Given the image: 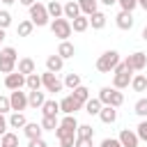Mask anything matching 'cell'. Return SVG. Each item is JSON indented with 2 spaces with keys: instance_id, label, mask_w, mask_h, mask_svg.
<instances>
[{
  "instance_id": "obj_1",
  "label": "cell",
  "mask_w": 147,
  "mask_h": 147,
  "mask_svg": "<svg viewBox=\"0 0 147 147\" xmlns=\"http://www.w3.org/2000/svg\"><path fill=\"white\" fill-rule=\"evenodd\" d=\"M131 74H133V69L129 67L126 60H122V62L115 67V71H113V87H117V90L129 87V85H131V78H133Z\"/></svg>"
},
{
  "instance_id": "obj_2",
  "label": "cell",
  "mask_w": 147,
  "mask_h": 147,
  "mask_svg": "<svg viewBox=\"0 0 147 147\" xmlns=\"http://www.w3.org/2000/svg\"><path fill=\"white\" fill-rule=\"evenodd\" d=\"M119 62H122V60H119V53H117V51H106L103 55H99L96 69H99L101 74H110V71H115V67H117Z\"/></svg>"
},
{
  "instance_id": "obj_3",
  "label": "cell",
  "mask_w": 147,
  "mask_h": 147,
  "mask_svg": "<svg viewBox=\"0 0 147 147\" xmlns=\"http://www.w3.org/2000/svg\"><path fill=\"white\" fill-rule=\"evenodd\" d=\"M99 99H101L103 106H113V108H119L124 103V94L117 87H101L99 90Z\"/></svg>"
},
{
  "instance_id": "obj_4",
  "label": "cell",
  "mask_w": 147,
  "mask_h": 147,
  "mask_svg": "<svg viewBox=\"0 0 147 147\" xmlns=\"http://www.w3.org/2000/svg\"><path fill=\"white\" fill-rule=\"evenodd\" d=\"M16 69V48H0V74H11Z\"/></svg>"
},
{
  "instance_id": "obj_5",
  "label": "cell",
  "mask_w": 147,
  "mask_h": 147,
  "mask_svg": "<svg viewBox=\"0 0 147 147\" xmlns=\"http://www.w3.org/2000/svg\"><path fill=\"white\" fill-rule=\"evenodd\" d=\"M51 30H53V34L60 39V41H67L69 37H71V32H74V28H71V21L69 18H53V23H51Z\"/></svg>"
},
{
  "instance_id": "obj_6",
  "label": "cell",
  "mask_w": 147,
  "mask_h": 147,
  "mask_svg": "<svg viewBox=\"0 0 147 147\" xmlns=\"http://www.w3.org/2000/svg\"><path fill=\"white\" fill-rule=\"evenodd\" d=\"M48 18H51V16H48V9H46L41 2H34V5L30 7V21H32L34 25H39V28H41V25H48Z\"/></svg>"
},
{
  "instance_id": "obj_7",
  "label": "cell",
  "mask_w": 147,
  "mask_h": 147,
  "mask_svg": "<svg viewBox=\"0 0 147 147\" xmlns=\"http://www.w3.org/2000/svg\"><path fill=\"white\" fill-rule=\"evenodd\" d=\"M41 83H44V90L46 92H62V87H64V83L53 74V71H46V74H41Z\"/></svg>"
},
{
  "instance_id": "obj_8",
  "label": "cell",
  "mask_w": 147,
  "mask_h": 147,
  "mask_svg": "<svg viewBox=\"0 0 147 147\" xmlns=\"http://www.w3.org/2000/svg\"><path fill=\"white\" fill-rule=\"evenodd\" d=\"M9 101H11V110L21 113V110H25V108H28V92L11 90V96H9Z\"/></svg>"
},
{
  "instance_id": "obj_9",
  "label": "cell",
  "mask_w": 147,
  "mask_h": 147,
  "mask_svg": "<svg viewBox=\"0 0 147 147\" xmlns=\"http://www.w3.org/2000/svg\"><path fill=\"white\" fill-rule=\"evenodd\" d=\"M80 108H83V103H80L74 94H67V96L60 101V110H62L64 115H74V113H76V110H80Z\"/></svg>"
},
{
  "instance_id": "obj_10",
  "label": "cell",
  "mask_w": 147,
  "mask_h": 147,
  "mask_svg": "<svg viewBox=\"0 0 147 147\" xmlns=\"http://www.w3.org/2000/svg\"><path fill=\"white\" fill-rule=\"evenodd\" d=\"M23 85H25V76L21 71H11V74L5 76V87L7 90H21Z\"/></svg>"
},
{
  "instance_id": "obj_11",
  "label": "cell",
  "mask_w": 147,
  "mask_h": 147,
  "mask_svg": "<svg viewBox=\"0 0 147 147\" xmlns=\"http://www.w3.org/2000/svg\"><path fill=\"white\" fill-rule=\"evenodd\" d=\"M126 62H129V67H131L133 71H142V69L147 67V55H145L142 51H136L133 55L126 57Z\"/></svg>"
},
{
  "instance_id": "obj_12",
  "label": "cell",
  "mask_w": 147,
  "mask_h": 147,
  "mask_svg": "<svg viewBox=\"0 0 147 147\" xmlns=\"http://www.w3.org/2000/svg\"><path fill=\"white\" fill-rule=\"evenodd\" d=\"M119 142H122V147H138L140 138H138L136 131H131V129H122V131H119Z\"/></svg>"
},
{
  "instance_id": "obj_13",
  "label": "cell",
  "mask_w": 147,
  "mask_h": 147,
  "mask_svg": "<svg viewBox=\"0 0 147 147\" xmlns=\"http://www.w3.org/2000/svg\"><path fill=\"white\" fill-rule=\"evenodd\" d=\"M115 23H117V28H119V30H131V28H133V14L122 9V11L115 16Z\"/></svg>"
},
{
  "instance_id": "obj_14",
  "label": "cell",
  "mask_w": 147,
  "mask_h": 147,
  "mask_svg": "<svg viewBox=\"0 0 147 147\" xmlns=\"http://www.w3.org/2000/svg\"><path fill=\"white\" fill-rule=\"evenodd\" d=\"M44 101H46V96H44L41 90H30V92H28V106H32V108H41Z\"/></svg>"
},
{
  "instance_id": "obj_15",
  "label": "cell",
  "mask_w": 147,
  "mask_h": 147,
  "mask_svg": "<svg viewBox=\"0 0 147 147\" xmlns=\"http://www.w3.org/2000/svg\"><path fill=\"white\" fill-rule=\"evenodd\" d=\"M62 67H64V57H60L57 53H55V55H48V57H46V69H48V71L57 74V71H60Z\"/></svg>"
},
{
  "instance_id": "obj_16",
  "label": "cell",
  "mask_w": 147,
  "mask_h": 147,
  "mask_svg": "<svg viewBox=\"0 0 147 147\" xmlns=\"http://www.w3.org/2000/svg\"><path fill=\"white\" fill-rule=\"evenodd\" d=\"M18 71H21L23 76H30V74H34V71H37V64H34V60H32V57H21V60H18Z\"/></svg>"
},
{
  "instance_id": "obj_17",
  "label": "cell",
  "mask_w": 147,
  "mask_h": 147,
  "mask_svg": "<svg viewBox=\"0 0 147 147\" xmlns=\"http://www.w3.org/2000/svg\"><path fill=\"white\" fill-rule=\"evenodd\" d=\"M41 131H44V126H41V124H34V122H28V124L23 126V133L28 136V140L41 138Z\"/></svg>"
},
{
  "instance_id": "obj_18",
  "label": "cell",
  "mask_w": 147,
  "mask_h": 147,
  "mask_svg": "<svg viewBox=\"0 0 147 147\" xmlns=\"http://www.w3.org/2000/svg\"><path fill=\"white\" fill-rule=\"evenodd\" d=\"M101 108H103V103H101V99H99V96H96V99H94V96H90V99L85 101V113H87V115H99V113H101Z\"/></svg>"
},
{
  "instance_id": "obj_19",
  "label": "cell",
  "mask_w": 147,
  "mask_h": 147,
  "mask_svg": "<svg viewBox=\"0 0 147 147\" xmlns=\"http://www.w3.org/2000/svg\"><path fill=\"white\" fill-rule=\"evenodd\" d=\"M41 113H44V117H57V113H60V103H57L55 99H51V101H44V106H41Z\"/></svg>"
},
{
  "instance_id": "obj_20",
  "label": "cell",
  "mask_w": 147,
  "mask_h": 147,
  "mask_svg": "<svg viewBox=\"0 0 147 147\" xmlns=\"http://www.w3.org/2000/svg\"><path fill=\"white\" fill-rule=\"evenodd\" d=\"M99 117H101L103 124H113V122L117 119V108H113V106H103L101 113H99Z\"/></svg>"
},
{
  "instance_id": "obj_21",
  "label": "cell",
  "mask_w": 147,
  "mask_h": 147,
  "mask_svg": "<svg viewBox=\"0 0 147 147\" xmlns=\"http://www.w3.org/2000/svg\"><path fill=\"white\" fill-rule=\"evenodd\" d=\"M76 16H80V5H78V0H76V2H74V0H69V2L64 5V18L74 21Z\"/></svg>"
},
{
  "instance_id": "obj_22",
  "label": "cell",
  "mask_w": 147,
  "mask_h": 147,
  "mask_svg": "<svg viewBox=\"0 0 147 147\" xmlns=\"http://www.w3.org/2000/svg\"><path fill=\"white\" fill-rule=\"evenodd\" d=\"M71 28H74V32H85V30L90 28V16H85V14L76 16V18L71 21Z\"/></svg>"
},
{
  "instance_id": "obj_23",
  "label": "cell",
  "mask_w": 147,
  "mask_h": 147,
  "mask_svg": "<svg viewBox=\"0 0 147 147\" xmlns=\"http://www.w3.org/2000/svg\"><path fill=\"white\" fill-rule=\"evenodd\" d=\"M46 9H48V16H51V18H60V16H64V5H60L57 0H51V2L46 5Z\"/></svg>"
},
{
  "instance_id": "obj_24",
  "label": "cell",
  "mask_w": 147,
  "mask_h": 147,
  "mask_svg": "<svg viewBox=\"0 0 147 147\" xmlns=\"http://www.w3.org/2000/svg\"><path fill=\"white\" fill-rule=\"evenodd\" d=\"M74 53H76V48H74V44L71 41H60V46H57V55L60 57H74Z\"/></svg>"
},
{
  "instance_id": "obj_25",
  "label": "cell",
  "mask_w": 147,
  "mask_h": 147,
  "mask_svg": "<svg viewBox=\"0 0 147 147\" xmlns=\"http://www.w3.org/2000/svg\"><path fill=\"white\" fill-rule=\"evenodd\" d=\"M25 87L28 90H41L44 87V83H41V76L34 71V74H30V76H25Z\"/></svg>"
},
{
  "instance_id": "obj_26",
  "label": "cell",
  "mask_w": 147,
  "mask_h": 147,
  "mask_svg": "<svg viewBox=\"0 0 147 147\" xmlns=\"http://www.w3.org/2000/svg\"><path fill=\"white\" fill-rule=\"evenodd\" d=\"M78 5H80V11H83L85 16H92L94 11H99V9H96L99 0H78Z\"/></svg>"
},
{
  "instance_id": "obj_27",
  "label": "cell",
  "mask_w": 147,
  "mask_h": 147,
  "mask_svg": "<svg viewBox=\"0 0 147 147\" xmlns=\"http://www.w3.org/2000/svg\"><path fill=\"white\" fill-rule=\"evenodd\" d=\"M25 124H28L25 115H23V113H16V110H14V113H11V117H9V126H11V129H23Z\"/></svg>"
},
{
  "instance_id": "obj_28",
  "label": "cell",
  "mask_w": 147,
  "mask_h": 147,
  "mask_svg": "<svg viewBox=\"0 0 147 147\" xmlns=\"http://www.w3.org/2000/svg\"><path fill=\"white\" fill-rule=\"evenodd\" d=\"M131 87H133V92H145L147 90V76H142V74L133 76L131 78Z\"/></svg>"
},
{
  "instance_id": "obj_29",
  "label": "cell",
  "mask_w": 147,
  "mask_h": 147,
  "mask_svg": "<svg viewBox=\"0 0 147 147\" xmlns=\"http://www.w3.org/2000/svg\"><path fill=\"white\" fill-rule=\"evenodd\" d=\"M90 25H92L94 30H101V28L106 25V14H103V11H94V14L90 16Z\"/></svg>"
},
{
  "instance_id": "obj_30",
  "label": "cell",
  "mask_w": 147,
  "mask_h": 147,
  "mask_svg": "<svg viewBox=\"0 0 147 147\" xmlns=\"http://www.w3.org/2000/svg\"><path fill=\"white\" fill-rule=\"evenodd\" d=\"M32 30H34V23H32V21H21V23H18V28H16L18 37H30V34H32Z\"/></svg>"
},
{
  "instance_id": "obj_31",
  "label": "cell",
  "mask_w": 147,
  "mask_h": 147,
  "mask_svg": "<svg viewBox=\"0 0 147 147\" xmlns=\"http://www.w3.org/2000/svg\"><path fill=\"white\" fill-rule=\"evenodd\" d=\"M92 136H94V129H92L90 124H78L76 138H87V140H92Z\"/></svg>"
},
{
  "instance_id": "obj_32",
  "label": "cell",
  "mask_w": 147,
  "mask_h": 147,
  "mask_svg": "<svg viewBox=\"0 0 147 147\" xmlns=\"http://www.w3.org/2000/svg\"><path fill=\"white\" fill-rule=\"evenodd\" d=\"M71 92H74V96H76L83 106H85V101L90 99V90H87L85 85H78V87H76V90H71Z\"/></svg>"
},
{
  "instance_id": "obj_33",
  "label": "cell",
  "mask_w": 147,
  "mask_h": 147,
  "mask_svg": "<svg viewBox=\"0 0 147 147\" xmlns=\"http://www.w3.org/2000/svg\"><path fill=\"white\" fill-rule=\"evenodd\" d=\"M2 147H18V136L16 133H11V131H7L5 136H2V142H0Z\"/></svg>"
},
{
  "instance_id": "obj_34",
  "label": "cell",
  "mask_w": 147,
  "mask_h": 147,
  "mask_svg": "<svg viewBox=\"0 0 147 147\" xmlns=\"http://www.w3.org/2000/svg\"><path fill=\"white\" fill-rule=\"evenodd\" d=\"M64 85H67L69 90H76V87L80 85V76H78V74H74V71H71V74H67V78H64Z\"/></svg>"
},
{
  "instance_id": "obj_35",
  "label": "cell",
  "mask_w": 147,
  "mask_h": 147,
  "mask_svg": "<svg viewBox=\"0 0 147 147\" xmlns=\"http://www.w3.org/2000/svg\"><path fill=\"white\" fill-rule=\"evenodd\" d=\"M60 126H64V129H69V131H76V129H78L76 115H64V119L60 122Z\"/></svg>"
},
{
  "instance_id": "obj_36",
  "label": "cell",
  "mask_w": 147,
  "mask_h": 147,
  "mask_svg": "<svg viewBox=\"0 0 147 147\" xmlns=\"http://www.w3.org/2000/svg\"><path fill=\"white\" fill-rule=\"evenodd\" d=\"M41 126H44V131H55L60 126V122H57V117H44L41 119Z\"/></svg>"
},
{
  "instance_id": "obj_37",
  "label": "cell",
  "mask_w": 147,
  "mask_h": 147,
  "mask_svg": "<svg viewBox=\"0 0 147 147\" xmlns=\"http://www.w3.org/2000/svg\"><path fill=\"white\" fill-rule=\"evenodd\" d=\"M133 110H136V115L147 117V99H138V101H136V106H133Z\"/></svg>"
},
{
  "instance_id": "obj_38",
  "label": "cell",
  "mask_w": 147,
  "mask_h": 147,
  "mask_svg": "<svg viewBox=\"0 0 147 147\" xmlns=\"http://www.w3.org/2000/svg\"><path fill=\"white\" fill-rule=\"evenodd\" d=\"M9 25H11V14L2 9V11H0V28H2V30H7Z\"/></svg>"
},
{
  "instance_id": "obj_39",
  "label": "cell",
  "mask_w": 147,
  "mask_h": 147,
  "mask_svg": "<svg viewBox=\"0 0 147 147\" xmlns=\"http://www.w3.org/2000/svg\"><path fill=\"white\" fill-rule=\"evenodd\" d=\"M117 5L124 9V11H133L138 7V0H117Z\"/></svg>"
},
{
  "instance_id": "obj_40",
  "label": "cell",
  "mask_w": 147,
  "mask_h": 147,
  "mask_svg": "<svg viewBox=\"0 0 147 147\" xmlns=\"http://www.w3.org/2000/svg\"><path fill=\"white\" fill-rule=\"evenodd\" d=\"M136 133H138V138H140V140H147V119H142V122L138 124Z\"/></svg>"
},
{
  "instance_id": "obj_41",
  "label": "cell",
  "mask_w": 147,
  "mask_h": 147,
  "mask_svg": "<svg viewBox=\"0 0 147 147\" xmlns=\"http://www.w3.org/2000/svg\"><path fill=\"white\" fill-rule=\"evenodd\" d=\"M74 145H76V133H74V136L60 138V147H74Z\"/></svg>"
},
{
  "instance_id": "obj_42",
  "label": "cell",
  "mask_w": 147,
  "mask_h": 147,
  "mask_svg": "<svg viewBox=\"0 0 147 147\" xmlns=\"http://www.w3.org/2000/svg\"><path fill=\"white\" fill-rule=\"evenodd\" d=\"M11 110V101L9 96H0V113H9Z\"/></svg>"
},
{
  "instance_id": "obj_43",
  "label": "cell",
  "mask_w": 147,
  "mask_h": 147,
  "mask_svg": "<svg viewBox=\"0 0 147 147\" xmlns=\"http://www.w3.org/2000/svg\"><path fill=\"white\" fill-rule=\"evenodd\" d=\"M101 147H122V142H119V138H106L101 142Z\"/></svg>"
},
{
  "instance_id": "obj_44",
  "label": "cell",
  "mask_w": 147,
  "mask_h": 147,
  "mask_svg": "<svg viewBox=\"0 0 147 147\" xmlns=\"http://www.w3.org/2000/svg\"><path fill=\"white\" fill-rule=\"evenodd\" d=\"M7 126H9V119H5V113H0V138L7 133Z\"/></svg>"
},
{
  "instance_id": "obj_45",
  "label": "cell",
  "mask_w": 147,
  "mask_h": 147,
  "mask_svg": "<svg viewBox=\"0 0 147 147\" xmlns=\"http://www.w3.org/2000/svg\"><path fill=\"white\" fill-rule=\"evenodd\" d=\"M74 147H92V140H87V138H76V145Z\"/></svg>"
},
{
  "instance_id": "obj_46",
  "label": "cell",
  "mask_w": 147,
  "mask_h": 147,
  "mask_svg": "<svg viewBox=\"0 0 147 147\" xmlns=\"http://www.w3.org/2000/svg\"><path fill=\"white\" fill-rule=\"evenodd\" d=\"M28 147H48V145H46L41 138H34V140H30V142H28Z\"/></svg>"
},
{
  "instance_id": "obj_47",
  "label": "cell",
  "mask_w": 147,
  "mask_h": 147,
  "mask_svg": "<svg viewBox=\"0 0 147 147\" xmlns=\"http://www.w3.org/2000/svg\"><path fill=\"white\" fill-rule=\"evenodd\" d=\"M18 2H21V5H25V7H32L37 0H18Z\"/></svg>"
},
{
  "instance_id": "obj_48",
  "label": "cell",
  "mask_w": 147,
  "mask_h": 147,
  "mask_svg": "<svg viewBox=\"0 0 147 147\" xmlns=\"http://www.w3.org/2000/svg\"><path fill=\"white\" fill-rule=\"evenodd\" d=\"M138 7H142V9L147 11V0H138Z\"/></svg>"
},
{
  "instance_id": "obj_49",
  "label": "cell",
  "mask_w": 147,
  "mask_h": 147,
  "mask_svg": "<svg viewBox=\"0 0 147 147\" xmlns=\"http://www.w3.org/2000/svg\"><path fill=\"white\" fill-rule=\"evenodd\" d=\"M99 2H103V5H108V7H110V5H115L117 0H99Z\"/></svg>"
},
{
  "instance_id": "obj_50",
  "label": "cell",
  "mask_w": 147,
  "mask_h": 147,
  "mask_svg": "<svg viewBox=\"0 0 147 147\" xmlns=\"http://www.w3.org/2000/svg\"><path fill=\"white\" fill-rule=\"evenodd\" d=\"M2 41H5V30L0 28V46H2Z\"/></svg>"
},
{
  "instance_id": "obj_51",
  "label": "cell",
  "mask_w": 147,
  "mask_h": 147,
  "mask_svg": "<svg viewBox=\"0 0 147 147\" xmlns=\"http://www.w3.org/2000/svg\"><path fill=\"white\" fill-rule=\"evenodd\" d=\"M0 2H5V5H14L16 0H0Z\"/></svg>"
},
{
  "instance_id": "obj_52",
  "label": "cell",
  "mask_w": 147,
  "mask_h": 147,
  "mask_svg": "<svg viewBox=\"0 0 147 147\" xmlns=\"http://www.w3.org/2000/svg\"><path fill=\"white\" fill-rule=\"evenodd\" d=\"M142 39H145V41H147V28H145V30H142Z\"/></svg>"
},
{
  "instance_id": "obj_53",
  "label": "cell",
  "mask_w": 147,
  "mask_h": 147,
  "mask_svg": "<svg viewBox=\"0 0 147 147\" xmlns=\"http://www.w3.org/2000/svg\"><path fill=\"white\" fill-rule=\"evenodd\" d=\"M0 147H2V145H0Z\"/></svg>"
}]
</instances>
